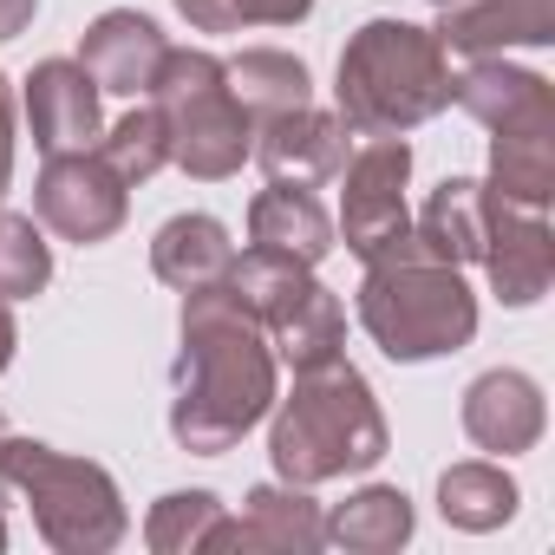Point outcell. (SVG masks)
Returning a JSON list of instances; mask_svg holds the SVG:
<instances>
[{"label": "cell", "instance_id": "cell-1", "mask_svg": "<svg viewBox=\"0 0 555 555\" xmlns=\"http://www.w3.org/2000/svg\"><path fill=\"white\" fill-rule=\"evenodd\" d=\"M170 438L196 457H222L242 444L274 405V347L255 314L216 282L183 295V353L170 373Z\"/></svg>", "mask_w": 555, "mask_h": 555}, {"label": "cell", "instance_id": "cell-2", "mask_svg": "<svg viewBox=\"0 0 555 555\" xmlns=\"http://www.w3.org/2000/svg\"><path fill=\"white\" fill-rule=\"evenodd\" d=\"M386 412L366 386L360 366L347 360H321L295 373V392L274 399V425H268V457L282 483H334L353 470H373L386 457Z\"/></svg>", "mask_w": 555, "mask_h": 555}, {"label": "cell", "instance_id": "cell-3", "mask_svg": "<svg viewBox=\"0 0 555 555\" xmlns=\"http://www.w3.org/2000/svg\"><path fill=\"white\" fill-rule=\"evenodd\" d=\"M360 327L373 334V347L399 366L412 360H438L470 347L477 334V295L464 288V268L425 255V242L405 229L399 242H386L366 261L360 282Z\"/></svg>", "mask_w": 555, "mask_h": 555}, {"label": "cell", "instance_id": "cell-4", "mask_svg": "<svg viewBox=\"0 0 555 555\" xmlns=\"http://www.w3.org/2000/svg\"><path fill=\"white\" fill-rule=\"evenodd\" d=\"M340 118L360 138H405L451 105V53L431 27L366 21L340 53Z\"/></svg>", "mask_w": 555, "mask_h": 555}, {"label": "cell", "instance_id": "cell-5", "mask_svg": "<svg viewBox=\"0 0 555 555\" xmlns=\"http://www.w3.org/2000/svg\"><path fill=\"white\" fill-rule=\"evenodd\" d=\"M0 496H21L34 509V529L60 555H105L131 529L112 470L92 457H66L40 438H0Z\"/></svg>", "mask_w": 555, "mask_h": 555}, {"label": "cell", "instance_id": "cell-6", "mask_svg": "<svg viewBox=\"0 0 555 555\" xmlns=\"http://www.w3.org/2000/svg\"><path fill=\"white\" fill-rule=\"evenodd\" d=\"M151 105L164 112V131H170V164H183L190 177L203 183H222L248 164L255 151V125L248 112L235 105L229 92V73L216 53H196V47H170L157 79H151Z\"/></svg>", "mask_w": 555, "mask_h": 555}, {"label": "cell", "instance_id": "cell-7", "mask_svg": "<svg viewBox=\"0 0 555 555\" xmlns=\"http://www.w3.org/2000/svg\"><path fill=\"white\" fill-rule=\"evenodd\" d=\"M222 288L255 314V327L268 334V347L282 353L295 373L321 366V360H340L347 314H340L334 288L314 282V268H301L288 255H268V248H248V255L229 261Z\"/></svg>", "mask_w": 555, "mask_h": 555}, {"label": "cell", "instance_id": "cell-8", "mask_svg": "<svg viewBox=\"0 0 555 555\" xmlns=\"http://www.w3.org/2000/svg\"><path fill=\"white\" fill-rule=\"evenodd\" d=\"M405 177H412V144L405 138H366L340 164V242L360 261H373L386 242H399L412 229Z\"/></svg>", "mask_w": 555, "mask_h": 555}, {"label": "cell", "instance_id": "cell-9", "mask_svg": "<svg viewBox=\"0 0 555 555\" xmlns=\"http://www.w3.org/2000/svg\"><path fill=\"white\" fill-rule=\"evenodd\" d=\"M34 209L53 235L92 248V242H112L125 229V209H131V183L92 151H66V157H47L40 170V190H34Z\"/></svg>", "mask_w": 555, "mask_h": 555}, {"label": "cell", "instance_id": "cell-10", "mask_svg": "<svg viewBox=\"0 0 555 555\" xmlns=\"http://www.w3.org/2000/svg\"><path fill=\"white\" fill-rule=\"evenodd\" d=\"M490 190V183H483ZM483 268L503 308H535L555 274V235L535 203H509L490 190V229H483Z\"/></svg>", "mask_w": 555, "mask_h": 555}, {"label": "cell", "instance_id": "cell-11", "mask_svg": "<svg viewBox=\"0 0 555 555\" xmlns=\"http://www.w3.org/2000/svg\"><path fill=\"white\" fill-rule=\"evenodd\" d=\"M347 118L340 112H314V105H295L282 118H268L255 131V164L268 170V183H295V190H314V183H334L340 164H347Z\"/></svg>", "mask_w": 555, "mask_h": 555}, {"label": "cell", "instance_id": "cell-12", "mask_svg": "<svg viewBox=\"0 0 555 555\" xmlns=\"http://www.w3.org/2000/svg\"><path fill=\"white\" fill-rule=\"evenodd\" d=\"M27 125H34V144L47 157H66V151H92L105 138V118H99V79L79 66V60H40L27 73Z\"/></svg>", "mask_w": 555, "mask_h": 555}, {"label": "cell", "instance_id": "cell-13", "mask_svg": "<svg viewBox=\"0 0 555 555\" xmlns=\"http://www.w3.org/2000/svg\"><path fill=\"white\" fill-rule=\"evenodd\" d=\"M327 542V516L301 483H255L242 522H216L209 548H261V555H314Z\"/></svg>", "mask_w": 555, "mask_h": 555}, {"label": "cell", "instance_id": "cell-14", "mask_svg": "<svg viewBox=\"0 0 555 555\" xmlns=\"http://www.w3.org/2000/svg\"><path fill=\"white\" fill-rule=\"evenodd\" d=\"M164 53H170V40L157 34V21L131 14V8L99 14L79 40V66L99 79V92H118V99H151V79H157Z\"/></svg>", "mask_w": 555, "mask_h": 555}, {"label": "cell", "instance_id": "cell-15", "mask_svg": "<svg viewBox=\"0 0 555 555\" xmlns=\"http://www.w3.org/2000/svg\"><path fill=\"white\" fill-rule=\"evenodd\" d=\"M548 425V405H542V386L516 366H496L483 379H470L464 392V431L477 451H496V457H516V451H535Z\"/></svg>", "mask_w": 555, "mask_h": 555}, {"label": "cell", "instance_id": "cell-16", "mask_svg": "<svg viewBox=\"0 0 555 555\" xmlns=\"http://www.w3.org/2000/svg\"><path fill=\"white\" fill-rule=\"evenodd\" d=\"M431 34L444 53H464V60H496L503 47H548L555 0H451Z\"/></svg>", "mask_w": 555, "mask_h": 555}, {"label": "cell", "instance_id": "cell-17", "mask_svg": "<svg viewBox=\"0 0 555 555\" xmlns=\"http://www.w3.org/2000/svg\"><path fill=\"white\" fill-rule=\"evenodd\" d=\"M451 99L483 125V131H529V125H555V86L529 66L496 60H470V73L451 79Z\"/></svg>", "mask_w": 555, "mask_h": 555}, {"label": "cell", "instance_id": "cell-18", "mask_svg": "<svg viewBox=\"0 0 555 555\" xmlns=\"http://www.w3.org/2000/svg\"><path fill=\"white\" fill-rule=\"evenodd\" d=\"M248 242L268 248V255H288V261L314 268V261H327V248H334V216L314 203V190L268 183V190L248 203Z\"/></svg>", "mask_w": 555, "mask_h": 555}, {"label": "cell", "instance_id": "cell-19", "mask_svg": "<svg viewBox=\"0 0 555 555\" xmlns=\"http://www.w3.org/2000/svg\"><path fill=\"white\" fill-rule=\"evenodd\" d=\"M483 229H490V190L477 177H444L425 196L418 222H412V235L425 242V255H438L451 268L483 261Z\"/></svg>", "mask_w": 555, "mask_h": 555}, {"label": "cell", "instance_id": "cell-20", "mask_svg": "<svg viewBox=\"0 0 555 555\" xmlns=\"http://www.w3.org/2000/svg\"><path fill=\"white\" fill-rule=\"evenodd\" d=\"M235 261V242L216 216H170L151 242V268L157 282L177 288V295H196V288H216Z\"/></svg>", "mask_w": 555, "mask_h": 555}, {"label": "cell", "instance_id": "cell-21", "mask_svg": "<svg viewBox=\"0 0 555 555\" xmlns=\"http://www.w3.org/2000/svg\"><path fill=\"white\" fill-rule=\"evenodd\" d=\"M412 496L392 483H366L353 490L334 516H327V542H340L347 555H392L399 542H412Z\"/></svg>", "mask_w": 555, "mask_h": 555}, {"label": "cell", "instance_id": "cell-22", "mask_svg": "<svg viewBox=\"0 0 555 555\" xmlns=\"http://www.w3.org/2000/svg\"><path fill=\"white\" fill-rule=\"evenodd\" d=\"M229 92H235V105L248 112V125H268V118H282V112H295V105H308V66L295 60V53H274V47H248V53H235L229 66Z\"/></svg>", "mask_w": 555, "mask_h": 555}, {"label": "cell", "instance_id": "cell-23", "mask_svg": "<svg viewBox=\"0 0 555 555\" xmlns=\"http://www.w3.org/2000/svg\"><path fill=\"white\" fill-rule=\"evenodd\" d=\"M516 503H522V490H516V477H509L503 464L470 457V464H451V470L438 477V509H444V522H457V529H470V535L503 529V522L516 516Z\"/></svg>", "mask_w": 555, "mask_h": 555}, {"label": "cell", "instance_id": "cell-24", "mask_svg": "<svg viewBox=\"0 0 555 555\" xmlns=\"http://www.w3.org/2000/svg\"><path fill=\"white\" fill-rule=\"evenodd\" d=\"M490 190L509 203H548L555 196V125L529 131H490Z\"/></svg>", "mask_w": 555, "mask_h": 555}, {"label": "cell", "instance_id": "cell-25", "mask_svg": "<svg viewBox=\"0 0 555 555\" xmlns=\"http://www.w3.org/2000/svg\"><path fill=\"white\" fill-rule=\"evenodd\" d=\"M222 522V503L209 490H170L144 516V542L157 555H209V535Z\"/></svg>", "mask_w": 555, "mask_h": 555}, {"label": "cell", "instance_id": "cell-26", "mask_svg": "<svg viewBox=\"0 0 555 555\" xmlns=\"http://www.w3.org/2000/svg\"><path fill=\"white\" fill-rule=\"evenodd\" d=\"M53 282V248L34 216L0 209V301H34Z\"/></svg>", "mask_w": 555, "mask_h": 555}, {"label": "cell", "instance_id": "cell-27", "mask_svg": "<svg viewBox=\"0 0 555 555\" xmlns=\"http://www.w3.org/2000/svg\"><path fill=\"white\" fill-rule=\"evenodd\" d=\"M99 157H105L125 183H151V177L170 164V131H164V112H157V105L125 112V118L99 138Z\"/></svg>", "mask_w": 555, "mask_h": 555}, {"label": "cell", "instance_id": "cell-28", "mask_svg": "<svg viewBox=\"0 0 555 555\" xmlns=\"http://www.w3.org/2000/svg\"><path fill=\"white\" fill-rule=\"evenodd\" d=\"M177 14H183L196 34H242V27H255L248 0H177Z\"/></svg>", "mask_w": 555, "mask_h": 555}, {"label": "cell", "instance_id": "cell-29", "mask_svg": "<svg viewBox=\"0 0 555 555\" xmlns=\"http://www.w3.org/2000/svg\"><path fill=\"white\" fill-rule=\"evenodd\" d=\"M8 183H14V86L0 73V196H8Z\"/></svg>", "mask_w": 555, "mask_h": 555}, {"label": "cell", "instance_id": "cell-30", "mask_svg": "<svg viewBox=\"0 0 555 555\" xmlns=\"http://www.w3.org/2000/svg\"><path fill=\"white\" fill-rule=\"evenodd\" d=\"M308 8L314 0H248L255 27H295V21H308Z\"/></svg>", "mask_w": 555, "mask_h": 555}, {"label": "cell", "instance_id": "cell-31", "mask_svg": "<svg viewBox=\"0 0 555 555\" xmlns=\"http://www.w3.org/2000/svg\"><path fill=\"white\" fill-rule=\"evenodd\" d=\"M40 14V0H0V40H21Z\"/></svg>", "mask_w": 555, "mask_h": 555}, {"label": "cell", "instance_id": "cell-32", "mask_svg": "<svg viewBox=\"0 0 555 555\" xmlns=\"http://www.w3.org/2000/svg\"><path fill=\"white\" fill-rule=\"evenodd\" d=\"M14 347H21V327H14V314H8V301H0V373H8V360H14Z\"/></svg>", "mask_w": 555, "mask_h": 555}, {"label": "cell", "instance_id": "cell-33", "mask_svg": "<svg viewBox=\"0 0 555 555\" xmlns=\"http://www.w3.org/2000/svg\"><path fill=\"white\" fill-rule=\"evenodd\" d=\"M0 548H8V516H0Z\"/></svg>", "mask_w": 555, "mask_h": 555}, {"label": "cell", "instance_id": "cell-34", "mask_svg": "<svg viewBox=\"0 0 555 555\" xmlns=\"http://www.w3.org/2000/svg\"><path fill=\"white\" fill-rule=\"evenodd\" d=\"M431 8H451V0H431Z\"/></svg>", "mask_w": 555, "mask_h": 555}, {"label": "cell", "instance_id": "cell-35", "mask_svg": "<svg viewBox=\"0 0 555 555\" xmlns=\"http://www.w3.org/2000/svg\"><path fill=\"white\" fill-rule=\"evenodd\" d=\"M0 438H8V418H0Z\"/></svg>", "mask_w": 555, "mask_h": 555}]
</instances>
